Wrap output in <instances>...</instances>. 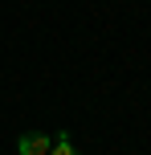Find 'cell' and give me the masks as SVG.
<instances>
[{
  "label": "cell",
  "mask_w": 151,
  "mask_h": 155,
  "mask_svg": "<svg viewBox=\"0 0 151 155\" xmlns=\"http://www.w3.org/2000/svg\"><path fill=\"white\" fill-rule=\"evenodd\" d=\"M49 147H53V143H49V135H21V139H16V151L21 155H49Z\"/></svg>",
  "instance_id": "6da1fadb"
},
{
  "label": "cell",
  "mask_w": 151,
  "mask_h": 155,
  "mask_svg": "<svg viewBox=\"0 0 151 155\" xmlns=\"http://www.w3.org/2000/svg\"><path fill=\"white\" fill-rule=\"evenodd\" d=\"M49 155H74V147H70V135H57V143L49 147Z\"/></svg>",
  "instance_id": "7a4b0ae2"
}]
</instances>
